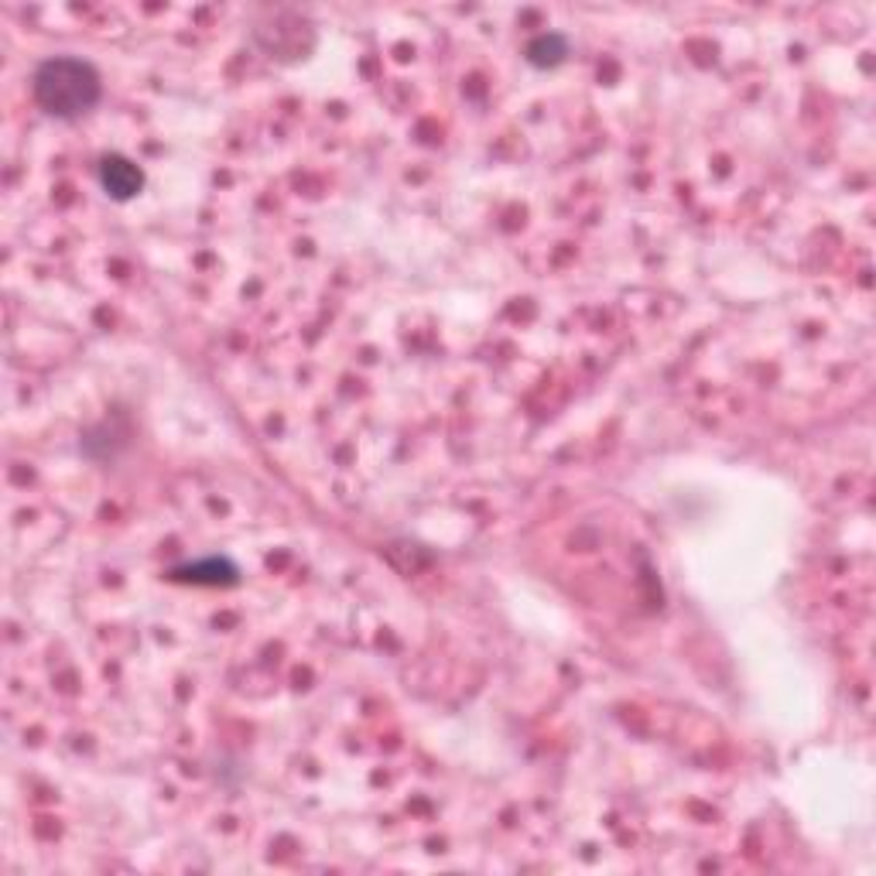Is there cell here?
<instances>
[{"label":"cell","mask_w":876,"mask_h":876,"mask_svg":"<svg viewBox=\"0 0 876 876\" xmlns=\"http://www.w3.org/2000/svg\"><path fill=\"white\" fill-rule=\"evenodd\" d=\"M172 576L179 583H192V586H233L237 583V568H233L226 558H199V562L179 565Z\"/></svg>","instance_id":"3"},{"label":"cell","mask_w":876,"mask_h":876,"mask_svg":"<svg viewBox=\"0 0 876 876\" xmlns=\"http://www.w3.org/2000/svg\"><path fill=\"white\" fill-rule=\"evenodd\" d=\"M31 93L35 104L55 120H79L86 117L99 96H104V79L96 65L76 55H52L45 58L35 76H31Z\"/></svg>","instance_id":"1"},{"label":"cell","mask_w":876,"mask_h":876,"mask_svg":"<svg viewBox=\"0 0 876 876\" xmlns=\"http://www.w3.org/2000/svg\"><path fill=\"white\" fill-rule=\"evenodd\" d=\"M96 175H99V185H104V192L110 199H117V202H127V199H133V195L145 189V172L130 158H124V154H107L104 161H99Z\"/></svg>","instance_id":"2"},{"label":"cell","mask_w":876,"mask_h":876,"mask_svg":"<svg viewBox=\"0 0 876 876\" xmlns=\"http://www.w3.org/2000/svg\"><path fill=\"white\" fill-rule=\"evenodd\" d=\"M565 55H568V42L565 35H555V31H545V35H537L527 45V62L534 70H555L558 62H565Z\"/></svg>","instance_id":"4"}]
</instances>
